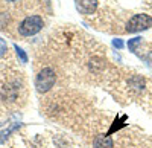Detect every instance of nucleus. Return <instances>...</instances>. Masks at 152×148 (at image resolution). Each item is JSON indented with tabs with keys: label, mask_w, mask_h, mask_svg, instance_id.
<instances>
[{
	"label": "nucleus",
	"mask_w": 152,
	"mask_h": 148,
	"mask_svg": "<svg viewBox=\"0 0 152 148\" xmlns=\"http://www.w3.org/2000/svg\"><path fill=\"white\" fill-rule=\"evenodd\" d=\"M152 26V17L148 14H135L129 18L126 24V32L134 34V32H142Z\"/></svg>",
	"instance_id": "7ed1b4c3"
},
{
	"label": "nucleus",
	"mask_w": 152,
	"mask_h": 148,
	"mask_svg": "<svg viewBox=\"0 0 152 148\" xmlns=\"http://www.w3.org/2000/svg\"><path fill=\"white\" fill-rule=\"evenodd\" d=\"M17 92H18V89L15 85H8V87H5L2 90V98L5 101H14L17 96Z\"/></svg>",
	"instance_id": "423d86ee"
},
{
	"label": "nucleus",
	"mask_w": 152,
	"mask_h": 148,
	"mask_svg": "<svg viewBox=\"0 0 152 148\" xmlns=\"http://www.w3.org/2000/svg\"><path fill=\"white\" fill-rule=\"evenodd\" d=\"M2 125H3V124H0V127H2Z\"/></svg>",
	"instance_id": "4468645a"
},
{
	"label": "nucleus",
	"mask_w": 152,
	"mask_h": 148,
	"mask_svg": "<svg viewBox=\"0 0 152 148\" xmlns=\"http://www.w3.org/2000/svg\"><path fill=\"white\" fill-rule=\"evenodd\" d=\"M75 6L79 14L90 15L97 9V0H75Z\"/></svg>",
	"instance_id": "20e7f679"
},
{
	"label": "nucleus",
	"mask_w": 152,
	"mask_h": 148,
	"mask_svg": "<svg viewBox=\"0 0 152 148\" xmlns=\"http://www.w3.org/2000/svg\"><path fill=\"white\" fill-rule=\"evenodd\" d=\"M129 85H131V89H134L135 92H142L145 89V80L142 77H132L129 80Z\"/></svg>",
	"instance_id": "0eeeda50"
},
{
	"label": "nucleus",
	"mask_w": 152,
	"mask_h": 148,
	"mask_svg": "<svg viewBox=\"0 0 152 148\" xmlns=\"http://www.w3.org/2000/svg\"><path fill=\"white\" fill-rule=\"evenodd\" d=\"M6 51H8V44H6V41H5L3 38H0V57H3V55L6 54Z\"/></svg>",
	"instance_id": "9b49d317"
},
{
	"label": "nucleus",
	"mask_w": 152,
	"mask_h": 148,
	"mask_svg": "<svg viewBox=\"0 0 152 148\" xmlns=\"http://www.w3.org/2000/svg\"><path fill=\"white\" fill-rule=\"evenodd\" d=\"M113 46L117 47V49H122V47L125 46V43H123L120 38H114V40H113Z\"/></svg>",
	"instance_id": "f8f14e48"
},
{
	"label": "nucleus",
	"mask_w": 152,
	"mask_h": 148,
	"mask_svg": "<svg viewBox=\"0 0 152 148\" xmlns=\"http://www.w3.org/2000/svg\"><path fill=\"white\" fill-rule=\"evenodd\" d=\"M20 125H21V124H14V125H11L8 130H5V131L2 133V138H0V144H3V142H5V139L9 136V133H12V131H14L15 128H18Z\"/></svg>",
	"instance_id": "9d476101"
},
{
	"label": "nucleus",
	"mask_w": 152,
	"mask_h": 148,
	"mask_svg": "<svg viewBox=\"0 0 152 148\" xmlns=\"http://www.w3.org/2000/svg\"><path fill=\"white\" fill-rule=\"evenodd\" d=\"M93 147L94 148H113L114 142L110 136H107V134H99V136H96L94 141H93Z\"/></svg>",
	"instance_id": "39448f33"
},
{
	"label": "nucleus",
	"mask_w": 152,
	"mask_h": 148,
	"mask_svg": "<svg viewBox=\"0 0 152 148\" xmlns=\"http://www.w3.org/2000/svg\"><path fill=\"white\" fill-rule=\"evenodd\" d=\"M43 24H44L43 17L29 15L18 24V32L24 37H31V35H35V34L40 32L43 29Z\"/></svg>",
	"instance_id": "f03ea898"
},
{
	"label": "nucleus",
	"mask_w": 152,
	"mask_h": 148,
	"mask_svg": "<svg viewBox=\"0 0 152 148\" xmlns=\"http://www.w3.org/2000/svg\"><path fill=\"white\" fill-rule=\"evenodd\" d=\"M14 49H15L17 57L20 58V61H21V63H28V55H26V52H24L21 47H18L17 44H14Z\"/></svg>",
	"instance_id": "1a4fd4ad"
},
{
	"label": "nucleus",
	"mask_w": 152,
	"mask_h": 148,
	"mask_svg": "<svg viewBox=\"0 0 152 148\" xmlns=\"http://www.w3.org/2000/svg\"><path fill=\"white\" fill-rule=\"evenodd\" d=\"M8 2H17V0H8Z\"/></svg>",
	"instance_id": "ddd939ff"
},
{
	"label": "nucleus",
	"mask_w": 152,
	"mask_h": 148,
	"mask_svg": "<svg viewBox=\"0 0 152 148\" xmlns=\"http://www.w3.org/2000/svg\"><path fill=\"white\" fill-rule=\"evenodd\" d=\"M140 41H142V37H134V38L128 40V49H129L131 52H135L137 51V46L140 44Z\"/></svg>",
	"instance_id": "6e6552de"
},
{
	"label": "nucleus",
	"mask_w": 152,
	"mask_h": 148,
	"mask_svg": "<svg viewBox=\"0 0 152 148\" xmlns=\"http://www.w3.org/2000/svg\"><path fill=\"white\" fill-rule=\"evenodd\" d=\"M56 81V75H55V70L52 67H44L38 72V75L35 78V87L38 92L46 93L50 89L53 87V84Z\"/></svg>",
	"instance_id": "f257e3e1"
}]
</instances>
